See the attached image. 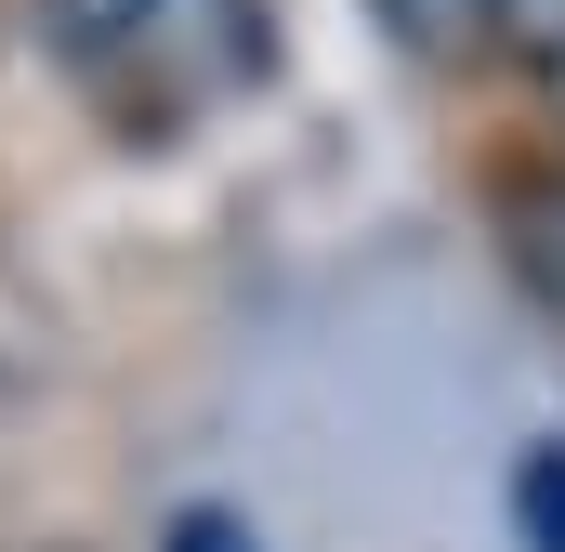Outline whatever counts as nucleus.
Returning a JSON list of instances; mask_svg holds the SVG:
<instances>
[{"label": "nucleus", "instance_id": "nucleus-6", "mask_svg": "<svg viewBox=\"0 0 565 552\" xmlns=\"http://www.w3.org/2000/svg\"><path fill=\"white\" fill-rule=\"evenodd\" d=\"M158 552H277V540H264L237 500H171V513H158Z\"/></svg>", "mask_w": 565, "mask_h": 552}, {"label": "nucleus", "instance_id": "nucleus-3", "mask_svg": "<svg viewBox=\"0 0 565 552\" xmlns=\"http://www.w3.org/2000/svg\"><path fill=\"white\" fill-rule=\"evenodd\" d=\"M26 13H40V40H53L66 66H119V53L158 40V13H171V0H26Z\"/></svg>", "mask_w": 565, "mask_h": 552}, {"label": "nucleus", "instance_id": "nucleus-5", "mask_svg": "<svg viewBox=\"0 0 565 552\" xmlns=\"http://www.w3.org/2000/svg\"><path fill=\"white\" fill-rule=\"evenodd\" d=\"M500 66L540 93V119L565 132V0H500Z\"/></svg>", "mask_w": 565, "mask_h": 552}, {"label": "nucleus", "instance_id": "nucleus-2", "mask_svg": "<svg viewBox=\"0 0 565 552\" xmlns=\"http://www.w3.org/2000/svg\"><path fill=\"white\" fill-rule=\"evenodd\" d=\"M382 13V40L408 53V66H473V53H500V0H369Z\"/></svg>", "mask_w": 565, "mask_h": 552}, {"label": "nucleus", "instance_id": "nucleus-4", "mask_svg": "<svg viewBox=\"0 0 565 552\" xmlns=\"http://www.w3.org/2000/svg\"><path fill=\"white\" fill-rule=\"evenodd\" d=\"M500 527H513V552H565V434H526V447H513Z\"/></svg>", "mask_w": 565, "mask_h": 552}, {"label": "nucleus", "instance_id": "nucleus-1", "mask_svg": "<svg viewBox=\"0 0 565 552\" xmlns=\"http://www.w3.org/2000/svg\"><path fill=\"white\" fill-rule=\"evenodd\" d=\"M500 264L526 276L540 316H565V132L500 171Z\"/></svg>", "mask_w": 565, "mask_h": 552}]
</instances>
